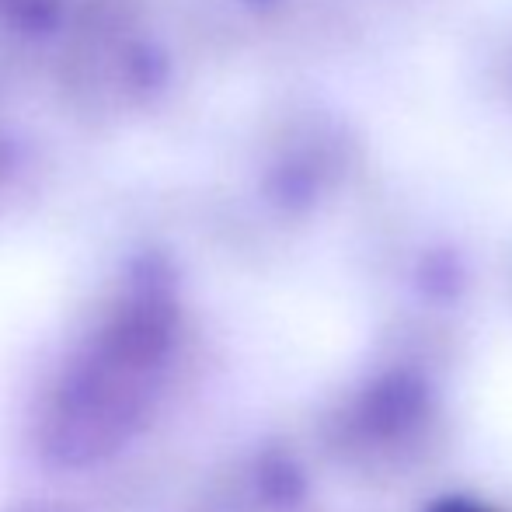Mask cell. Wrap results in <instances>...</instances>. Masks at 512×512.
<instances>
[{"mask_svg": "<svg viewBox=\"0 0 512 512\" xmlns=\"http://www.w3.org/2000/svg\"><path fill=\"white\" fill-rule=\"evenodd\" d=\"M422 512H499L488 506L485 499H474V495H443V499H432Z\"/></svg>", "mask_w": 512, "mask_h": 512, "instance_id": "obj_1", "label": "cell"}]
</instances>
